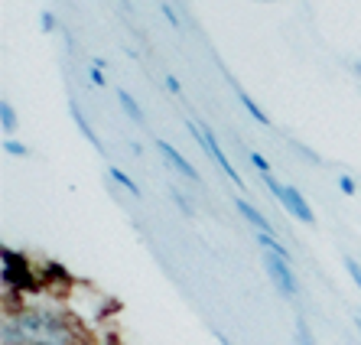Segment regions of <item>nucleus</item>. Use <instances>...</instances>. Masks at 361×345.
Instances as JSON below:
<instances>
[{
    "mask_svg": "<svg viewBox=\"0 0 361 345\" xmlns=\"http://www.w3.org/2000/svg\"><path fill=\"white\" fill-rule=\"evenodd\" d=\"M358 320H361V310H358Z\"/></svg>",
    "mask_w": 361,
    "mask_h": 345,
    "instance_id": "a878e982",
    "label": "nucleus"
},
{
    "mask_svg": "<svg viewBox=\"0 0 361 345\" xmlns=\"http://www.w3.org/2000/svg\"><path fill=\"white\" fill-rule=\"evenodd\" d=\"M293 329H296V345H319V342H316V336H312V329H310V322L302 320V316H296Z\"/></svg>",
    "mask_w": 361,
    "mask_h": 345,
    "instance_id": "2eb2a0df",
    "label": "nucleus"
},
{
    "mask_svg": "<svg viewBox=\"0 0 361 345\" xmlns=\"http://www.w3.org/2000/svg\"><path fill=\"white\" fill-rule=\"evenodd\" d=\"M264 270H267L274 290H280V296H286V300H293L300 286H296V274H293L290 258H280V254L264 251Z\"/></svg>",
    "mask_w": 361,
    "mask_h": 345,
    "instance_id": "39448f33",
    "label": "nucleus"
},
{
    "mask_svg": "<svg viewBox=\"0 0 361 345\" xmlns=\"http://www.w3.org/2000/svg\"><path fill=\"white\" fill-rule=\"evenodd\" d=\"M235 209L241 212V219L247 222V225H251L254 231H264V235H277V231H274V225H270L267 215H264L261 209H254V205L247 202V199H241V195H238V199H235Z\"/></svg>",
    "mask_w": 361,
    "mask_h": 345,
    "instance_id": "0eeeda50",
    "label": "nucleus"
},
{
    "mask_svg": "<svg viewBox=\"0 0 361 345\" xmlns=\"http://www.w3.org/2000/svg\"><path fill=\"white\" fill-rule=\"evenodd\" d=\"M338 193H342V195H355V193H358V183H355V176L342 173V176H338Z\"/></svg>",
    "mask_w": 361,
    "mask_h": 345,
    "instance_id": "f3484780",
    "label": "nucleus"
},
{
    "mask_svg": "<svg viewBox=\"0 0 361 345\" xmlns=\"http://www.w3.org/2000/svg\"><path fill=\"white\" fill-rule=\"evenodd\" d=\"M345 270H348V277H352L355 286L361 290V264L355 261V258H345Z\"/></svg>",
    "mask_w": 361,
    "mask_h": 345,
    "instance_id": "aec40b11",
    "label": "nucleus"
},
{
    "mask_svg": "<svg viewBox=\"0 0 361 345\" xmlns=\"http://www.w3.org/2000/svg\"><path fill=\"white\" fill-rule=\"evenodd\" d=\"M0 131L7 137H17V131H20V118L10 102H0Z\"/></svg>",
    "mask_w": 361,
    "mask_h": 345,
    "instance_id": "f8f14e48",
    "label": "nucleus"
},
{
    "mask_svg": "<svg viewBox=\"0 0 361 345\" xmlns=\"http://www.w3.org/2000/svg\"><path fill=\"white\" fill-rule=\"evenodd\" d=\"M4 153H7V157H17V160H26V157H30V147H26L23 140H17V137H4Z\"/></svg>",
    "mask_w": 361,
    "mask_h": 345,
    "instance_id": "4468645a",
    "label": "nucleus"
},
{
    "mask_svg": "<svg viewBox=\"0 0 361 345\" xmlns=\"http://www.w3.org/2000/svg\"><path fill=\"white\" fill-rule=\"evenodd\" d=\"M118 102H121V108H124V114L130 121H134V124H147V114H143V108L140 104H137V98L130 92H127V88H118Z\"/></svg>",
    "mask_w": 361,
    "mask_h": 345,
    "instance_id": "9d476101",
    "label": "nucleus"
},
{
    "mask_svg": "<svg viewBox=\"0 0 361 345\" xmlns=\"http://www.w3.org/2000/svg\"><path fill=\"white\" fill-rule=\"evenodd\" d=\"M68 114H72V121H75V127H78V131H82V137H85V140L92 143V147H94V150H98V153H104V147H101L98 134H94V127H92V124H88V121H85L82 108H78V104H75V102H68Z\"/></svg>",
    "mask_w": 361,
    "mask_h": 345,
    "instance_id": "1a4fd4ad",
    "label": "nucleus"
},
{
    "mask_svg": "<svg viewBox=\"0 0 361 345\" xmlns=\"http://www.w3.org/2000/svg\"><path fill=\"white\" fill-rule=\"evenodd\" d=\"M108 176H111V183H118L121 189H124V193H130L134 199H143V189H140V186H137L130 176H127L121 167H108Z\"/></svg>",
    "mask_w": 361,
    "mask_h": 345,
    "instance_id": "ddd939ff",
    "label": "nucleus"
},
{
    "mask_svg": "<svg viewBox=\"0 0 361 345\" xmlns=\"http://www.w3.org/2000/svg\"><path fill=\"white\" fill-rule=\"evenodd\" d=\"M157 150H160L163 163H166V167L173 169L176 176H183L185 183H199V179H202V176H199V169H195L192 163L185 160L183 153H179V150H176V147H173V143H169V140H163V137H160V140H157Z\"/></svg>",
    "mask_w": 361,
    "mask_h": 345,
    "instance_id": "423d86ee",
    "label": "nucleus"
},
{
    "mask_svg": "<svg viewBox=\"0 0 361 345\" xmlns=\"http://www.w3.org/2000/svg\"><path fill=\"white\" fill-rule=\"evenodd\" d=\"M247 160H251V167L257 169L261 176H270V173H274V167H270V160H267V157H261V153H257V150H247Z\"/></svg>",
    "mask_w": 361,
    "mask_h": 345,
    "instance_id": "dca6fc26",
    "label": "nucleus"
},
{
    "mask_svg": "<svg viewBox=\"0 0 361 345\" xmlns=\"http://www.w3.org/2000/svg\"><path fill=\"white\" fill-rule=\"evenodd\" d=\"M231 88H235V95H238V102H241V108L247 111V114H251V118L257 121V124H261V127H270V114H267V111H264L261 104L254 102L251 95L244 92V88H241V85H238V82H231Z\"/></svg>",
    "mask_w": 361,
    "mask_h": 345,
    "instance_id": "6e6552de",
    "label": "nucleus"
},
{
    "mask_svg": "<svg viewBox=\"0 0 361 345\" xmlns=\"http://www.w3.org/2000/svg\"><path fill=\"white\" fill-rule=\"evenodd\" d=\"M163 88H166L169 95H183V85H179L176 75H166V78H163Z\"/></svg>",
    "mask_w": 361,
    "mask_h": 345,
    "instance_id": "5701e85b",
    "label": "nucleus"
},
{
    "mask_svg": "<svg viewBox=\"0 0 361 345\" xmlns=\"http://www.w3.org/2000/svg\"><path fill=\"white\" fill-rule=\"evenodd\" d=\"M88 78H92L94 88H104V85H108V78H104V68H98V66H88Z\"/></svg>",
    "mask_w": 361,
    "mask_h": 345,
    "instance_id": "412c9836",
    "label": "nucleus"
},
{
    "mask_svg": "<svg viewBox=\"0 0 361 345\" xmlns=\"http://www.w3.org/2000/svg\"><path fill=\"white\" fill-rule=\"evenodd\" d=\"M264 186H267L270 195H274V199H277V202L283 205L293 219H300L302 225H316V212H312V205L306 202V195H302L296 186H283L277 176H274V173H270V176H264Z\"/></svg>",
    "mask_w": 361,
    "mask_h": 345,
    "instance_id": "20e7f679",
    "label": "nucleus"
},
{
    "mask_svg": "<svg viewBox=\"0 0 361 345\" xmlns=\"http://www.w3.org/2000/svg\"><path fill=\"white\" fill-rule=\"evenodd\" d=\"M4 345H92L88 332L62 306V296H46L36 290L13 296V306L4 310L0 322Z\"/></svg>",
    "mask_w": 361,
    "mask_h": 345,
    "instance_id": "f257e3e1",
    "label": "nucleus"
},
{
    "mask_svg": "<svg viewBox=\"0 0 361 345\" xmlns=\"http://www.w3.org/2000/svg\"><path fill=\"white\" fill-rule=\"evenodd\" d=\"M39 26H42V33H56V13H52V10H42L39 13Z\"/></svg>",
    "mask_w": 361,
    "mask_h": 345,
    "instance_id": "6ab92c4d",
    "label": "nucleus"
},
{
    "mask_svg": "<svg viewBox=\"0 0 361 345\" xmlns=\"http://www.w3.org/2000/svg\"><path fill=\"white\" fill-rule=\"evenodd\" d=\"M219 342H221V345H231V342H228V339H225V336H219Z\"/></svg>",
    "mask_w": 361,
    "mask_h": 345,
    "instance_id": "b1692460",
    "label": "nucleus"
},
{
    "mask_svg": "<svg viewBox=\"0 0 361 345\" xmlns=\"http://www.w3.org/2000/svg\"><path fill=\"white\" fill-rule=\"evenodd\" d=\"M160 13H163V17L169 20V26H173V30H179V26H183V23H179V17H176V10L169 7L166 0H163V4H160Z\"/></svg>",
    "mask_w": 361,
    "mask_h": 345,
    "instance_id": "4be33fe9",
    "label": "nucleus"
},
{
    "mask_svg": "<svg viewBox=\"0 0 361 345\" xmlns=\"http://www.w3.org/2000/svg\"><path fill=\"white\" fill-rule=\"evenodd\" d=\"M185 131H189V134H192V140L199 143V147H202V150H205V153H209V157H212V163H215V167H219L221 173H225V176L231 179V183H235V186H244L241 173H238V169H235V163L228 160V153L221 150L219 137L212 134V127H209V124H202V121H192V118H185Z\"/></svg>",
    "mask_w": 361,
    "mask_h": 345,
    "instance_id": "7ed1b4c3",
    "label": "nucleus"
},
{
    "mask_svg": "<svg viewBox=\"0 0 361 345\" xmlns=\"http://www.w3.org/2000/svg\"><path fill=\"white\" fill-rule=\"evenodd\" d=\"M62 306H66V313L85 329V332H88V336H92L94 329L111 316V310H114L111 296H104L98 286L85 284V280H72V284L66 286V293H62Z\"/></svg>",
    "mask_w": 361,
    "mask_h": 345,
    "instance_id": "f03ea898",
    "label": "nucleus"
},
{
    "mask_svg": "<svg viewBox=\"0 0 361 345\" xmlns=\"http://www.w3.org/2000/svg\"><path fill=\"white\" fill-rule=\"evenodd\" d=\"M169 195H173V202L179 205V212H183V215H192V205H189V199H185V195L179 193L176 186H169Z\"/></svg>",
    "mask_w": 361,
    "mask_h": 345,
    "instance_id": "a211bd4d",
    "label": "nucleus"
},
{
    "mask_svg": "<svg viewBox=\"0 0 361 345\" xmlns=\"http://www.w3.org/2000/svg\"><path fill=\"white\" fill-rule=\"evenodd\" d=\"M355 326H358V332H361V320H358V316H355Z\"/></svg>",
    "mask_w": 361,
    "mask_h": 345,
    "instance_id": "393cba45",
    "label": "nucleus"
},
{
    "mask_svg": "<svg viewBox=\"0 0 361 345\" xmlns=\"http://www.w3.org/2000/svg\"><path fill=\"white\" fill-rule=\"evenodd\" d=\"M254 241L261 244L264 251H270V254H280V258H290V261H293V254H290V248H286V244L280 241L277 235H264V231H254Z\"/></svg>",
    "mask_w": 361,
    "mask_h": 345,
    "instance_id": "9b49d317",
    "label": "nucleus"
}]
</instances>
